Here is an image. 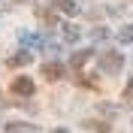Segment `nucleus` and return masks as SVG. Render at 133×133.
I'll return each mask as SVG.
<instances>
[{
    "mask_svg": "<svg viewBox=\"0 0 133 133\" xmlns=\"http://www.w3.org/2000/svg\"><path fill=\"white\" fill-rule=\"evenodd\" d=\"M100 66H103L106 73H118V70L124 66V58H121L118 51H106V55L100 58Z\"/></svg>",
    "mask_w": 133,
    "mask_h": 133,
    "instance_id": "1",
    "label": "nucleus"
},
{
    "mask_svg": "<svg viewBox=\"0 0 133 133\" xmlns=\"http://www.w3.org/2000/svg\"><path fill=\"white\" fill-rule=\"evenodd\" d=\"M12 91L21 94V97H30V94H33V79H27V76H18L15 82H12Z\"/></svg>",
    "mask_w": 133,
    "mask_h": 133,
    "instance_id": "2",
    "label": "nucleus"
},
{
    "mask_svg": "<svg viewBox=\"0 0 133 133\" xmlns=\"http://www.w3.org/2000/svg\"><path fill=\"white\" fill-rule=\"evenodd\" d=\"M42 76H45L49 82H58L61 76H64V66H61V64H45V66H42Z\"/></svg>",
    "mask_w": 133,
    "mask_h": 133,
    "instance_id": "3",
    "label": "nucleus"
},
{
    "mask_svg": "<svg viewBox=\"0 0 133 133\" xmlns=\"http://www.w3.org/2000/svg\"><path fill=\"white\" fill-rule=\"evenodd\" d=\"M30 58H33L30 51H18L15 58H9V66H21V64H30Z\"/></svg>",
    "mask_w": 133,
    "mask_h": 133,
    "instance_id": "4",
    "label": "nucleus"
},
{
    "mask_svg": "<svg viewBox=\"0 0 133 133\" xmlns=\"http://www.w3.org/2000/svg\"><path fill=\"white\" fill-rule=\"evenodd\" d=\"M88 58H91V51H88V49H82V51H76L73 58H70V64H73V66H82Z\"/></svg>",
    "mask_w": 133,
    "mask_h": 133,
    "instance_id": "5",
    "label": "nucleus"
},
{
    "mask_svg": "<svg viewBox=\"0 0 133 133\" xmlns=\"http://www.w3.org/2000/svg\"><path fill=\"white\" fill-rule=\"evenodd\" d=\"M58 3H61V9H64L66 15H76V12H79V6H76L73 0H58Z\"/></svg>",
    "mask_w": 133,
    "mask_h": 133,
    "instance_id": "6",
    "label": "nucleus"
},
{
    "mask_svg": "<svg viewBox=\"0 0 133 133\" xmlns=\"http://www.w3.org/2000/svg\"><path fill=\"white\" fill-rule=\"evenodd\" d=\"M121 42H133V24H127V27H121Z\"/></svg>",
    "mask_w": 133,
    "mask_h": 133,
    "instance_id": "7",
    "label": "nucleus"
},
{
    "mask_svg": "<svg viewBox=\"0 0 133 133\" xmlns=\"http://www.w3.org/2000/svg\"><path fill=\"white\" fill-rule=\"evenodd\" d=\"M64 36H66V39H76V36H79V27H76V24H66L64 27Z\"/></svg>",
    "mask_w": 133,
    "mask_h": 133,
    "instance_id": "8",
    "label": "nucleus"
},
{
    "mask_svg": "<svg viewBox=\"0 0 133 133\" xmlns=\"http://www.w3.org/2000/svg\"><path fill=\"white\" fill-rule=\"evenodd\" d=\"M55 133H66V130H64V127H58V130H55Z\"/></svg>",
    "mask_w": 133,
    "mask_h": 133,
    "instance_id": "9",
    "label": "nucleus"
}]
</instances>
